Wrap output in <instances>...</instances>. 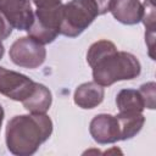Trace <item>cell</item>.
I'll return each mask as SVG.
<instances>
[{"label": "cell", "mask_w": 156, "mask_h": 156, "mask_svg": "<svg viewBox=\"0 0 156 156\" xmlns=\"http://www.w3.org/2000/svg\"><path fill=\"white\" fill-rule=\"evenodd\" d=\"M52 121L46 113L13 116L6 126L7 150L16 156H30L52 133Z\"/></svg>", "instance_id": "obj_1"}, {"label": "cell", "mask_w": 156, "mask_h": 156, "mask_svg": "<svg viewBox=\"0 0 156 156\" xmlns=\"http://www.w3.org/2000/svg\"><path fill=\"white\" fill-rule=\"evenodd\" d=\"M91 68L94 82L101 87H110L119 80L134 79L141 72V65L136 56L118 50L107 54Z\"/></svg>", "instance_id": "obj_2"}, {"label": "cell", "mask_w": 156, "mask_h": 156, "mask_svg": "<svg viewBox=\"0 0 156 156\" xmlns=\"http://www.w3.org/2000/svg\"><path fill=\"white\" fill-rule=\"evenodd\" d=\"M99 16L93 0H71L62 6L60 34L76 38L80 35Z\"/></svg>", "instance_id": "obj_3"}, {"label": "cell", "mask_w": 156, "mask_h": 156, "mask_svg": "<svg viewBox=\"0 0 156 156\" xmlns=\"http://www.w3.org/2000/svg\"><path fill=\"white\" fill-rule=\"evenodd\" d=\"M62 6L61 4L51 9H37L34 12V21L27 29L28 35L43 45L52 43L60 34Z\"/></svg>", "instance_id": "obj_4"}, {"label": "cell", "mask_w": 156, "mask_h": 156, "mask_svg": "<svg viewBox=\"0 0 156 156\" xmlns=\"http://www.w3.org/2000/svg\"><path fill=\"white\" fill-rule=\"evenodd\" d=\"M9 56L16 66L34 69L44 63L46 58V50L43 44L35 41L28 35L18 38L12 43Z\"/></svg>", "instance_id": "obj_5"}, {"label": "cell", "mask_w": 156, "mask_h": 156, "mask_svg": "<svg viewBox=\"0 0 156 156\" xmlns=\"http://www.w3.org/2000/svg\"><path fill=\"white\" fill-rule=\"evenodd\" d=\"M35 82L26 74L0 66V94L15 100L23 101L34 90Z\"/></svg>", "instance_id": "obj_6"}, {"label": "cell", "mask_w": 156, "mask_h": 156, "mask_svg": "<svg viewBox=\"0 0 156 156\" xmlns=\"http://www.w3.org/2000/svg\"><path fill=\"white\" fill-rule=\"evenodd\" d=\"M0 11L18 30H27L34 21L30 0H0Z\"/></svg>", "instance_id": "obj_7"}, {"label": "cell", "mask_w": 156, "mask_h": 156, "mask_svg": "<svg viewBox=\"0 0 156 156\" xmlns=\"http://www.w3.org/2000/svg\"><path fill=\"white\" fill-rule=\"evenodd\" d=\"M89 133L98 144H113L121 140L119 123L116 116L108 113L96 115L89 124Z\"/></svg>", "instance_id": "obj_8"}, {"label": "cell", "mask_w": 156, "mask_h": 156, "mask_svg": "<svg viewBox=\"0 0 156 156\" xmlns=\"http://www.w3.org/2000/svg\"><path fill=\"white\" fill-rule=\"evenodd\" d=\"M110 11L118 22L133 26L141 22L144 6L140 0H113Z\"/></svg>", "instance_id": "obj_9"}, {"label": "cell", "mask_w": 156, "mask_h": 156, "mask_svg": "<svg viewBox=\"0 0 156 156\" xmlns=\"http://www.w3.org/2000/svg\"><path fill=\"white\" fill-rule=\"evenodd\" d=\"M105 96L104 87L100 84L93 82H85L77 87L74 90L73 100L74 104L84 110H91L98 107L102 101Z\"/></svg>", "instance_id": "obj_10"}, {"label": "cell", "mask_w": 156, "mask_h": 156, "mask_svg": "<svg viewBox=\"0 0 156 156\" xmlns=\"http://www.w3.org/2000/svg\"><path fill=\"white\" fill-rule=\"evenodd\" d=\"M51 91L41 83H35L33 93L22 101L23 107L30 113H46L51 106Z\"/></svg>", "instance_id": "obj_11"}, {"label": "cell", "mask_w": 156, "mask_h": 156, "mask_svg": "<svg viewBox=\"0 0 156 156\" xmlns=\"http://www.w3.org/2000/svg\"><path fill=\"white\" fill-rule=\"evenodd\" d=\"M116 117L119 123L121 140H128L135 136L145 123L143 112H118Z\"/></svg>", "instance_id": "obj_12"}, {"label": "cell", "mask_w": 156, "mask_h": 156, "mask_svg": "<svg viewBox=\"0 0 156 156\" xmlns=\"http://www.w3.org/2000/svg\"><path fill=\"white\" fill-rule=\"evenodd\" d=\"M116 105L118 112H143L145 108L144 100L139 90L122 89L116 96Z\"/></svg>", "instance_id": "obj_13"}, {"label": "cell", "mask_w": 156, "mask_h": 156, "mask_svg": "<svg viewBox=\"0 0 156 156\" xmlns=\"http://www.w3.org/2000/svg\"><path fill=\"white\" fill-rule=\"evenodd\" d=\"M117 48L116 45L110 41V40H98L94 44L90 45V48L88 49L87 52V62L90 67H93L99 60H101L102 57H105L107 54L116 51Z\"/></svg>", "instance_id": "obj_14"}, {"label": "cell", "mask_w": 156, "mask_h": 156, "mask_svg": "<svg viewBox=\"0 0 156 156\" xmlns=\"http://www.w3.org/2000/svg\"><path fill=\"white\" fill-rule=\"evenodd\" d=\"M139 93L144 100L145 108L154 110L156 106V84L155 82H147L140 85Z\"/></svg>", "instance_id": "obj_15"}, {"label": "cell", "mask_w": 156, "mask_h": 156, "mask_svg": "<svg viewBox=\"0 0 156 156\" xmlns=\"http://www.w3.org/2000/svg\"><path fill=\"white\" fill-rule=\"evenodd\" d=\"M11 33H12V26L6 20L4 13L0 11V40L9 38L11 35Z\"/></svg>", "instance_id": "obj_16"}, {"label": "cell", "mask_w": 156, "mask_h": 156, "mask_svg": "<svg viewBox=\"0 0 156 156\" xmlns=\"http://www.w3.org/2000/svg\"><path fill=\"white\" fill-rule=\"evenodd\" d=\"M32 1L37 6V9H51L60 6L62 4V0H32Z\"/></svg>", "instance_id": "obj_17"}, {"label": "cell", "mask_w": 156, "mask_h": 156, "mask_svg": "<svg viewBox=\"0 0 156 156\" xmlns=\"http://www.w3.org/2000/svg\"><path fill=\"white\" fill-rule=\"evenodd\" d=\"M145 43L147 44L149 55L152 60H155L154 55V43H155V30H145Z\"/></svg>", "instance_id": "obj_18"}, {"label": "cell", "mask_w": 156, "mask_h": 156, "mask_svg": "<svg viewBox=\"0 0 156 156\" xmlns=\"http://www.w3.org/2000/svg\"><path fill=\"white\" fill-rule=\"evenodd\" d=\"M93 1L95 2L96 7H98V13L100 16V15H105L110 11L113 0H93Z\"/></svg>", "instance_id": "obj_19"}, {"label": "cell", "mask_w": 156, "mask_h": 156, "mask_svg": "<svg viewBox=\"0 0 156 156\" xmlns=\"http://www.w3.org/2000/svg\"><path fill=\"white\" fill-rule=\"evenodd\" d=\"M4 117H5V112H4V108H2V106L0 105V129H1V124H2Z\"/></svg>", "instance_id": "obj_20"}, {"label": "cell", "mask_w": 156, "mask_h": 156, "mask_svg": "<svg viewBox=\"0 0 156 156\" xmlns=\"http://www.w3.org/2000/svg\"><path fill=\"white\" fill-rule=\"evenodd\" d=\"M4 52H5V48H4V45H2V43H1V40H0V60L2 58Z\"/></svg>", "instance_id": "obj_21"}, {"label": "cell", "mask_w": 156, "mask_h": 156, "mask_svg": "<svg viewBox=\"0 0 156 156\" xmlns=\"http://www.w3.org/2000/svg\"><path fill=\"white\" fill-rule=\"evenodd\" d=\"M149 1H154V0H149Z\"/></svg>", "instance_id": "obj_22"}]
</instances>
